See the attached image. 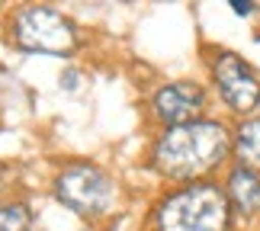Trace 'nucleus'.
<instances>
[{
    "instance_id": "obj_1",
    "label": "nucleus",
    "mask_w": 260,
    "mask_h": 231,
    "mask_svg": "<svg viewBox=\"0 0 260 231\" xmlns=\"http://www.w3.org/2000/svg\"><path fill=\"white\" fill-rule=\"evenodd\" d=\"M228 160H235V132L222 119L203 116L196 122L161 128L154 138L148 164L157 177L171 183H199L212 180Z\"/></svg>"
},
{
    "instance_id": "obj_2",
    "label": "nucleus",
    "mask_w": 260,
    "mask_h": 231,
    "mask_svg": "<svg viewBox=\"0 0 260 231\" xmlns=\"http://www.w3.org/2000/svg\"><path fill=\"white\" fill-rule=\"evenodd\" d=\"M154 231H235L228 193L218 180H199L161 196L151 212Z\"/></svg>"
},
{
    "instance_id": "obj_3",
    "label": "nucleus",
    "mask_w": 260,
    "mask_h": 231,
    "mask_svg": "<svg viewBox=\"0 0 260 231\" xmlns=\"http://www.w3.org/2000/svg\"><path fill=\"white\" fill-rule=\"evenodd\" d=\"M52 189H55L58 203L77 212L81 218H87V222L113 218L119 212V199H122V189H119L116 177L100 164H90V160L64 164L55 174Z\"/></svg>"
},
{
    "instance_id": "obj_4",
    "label": "nucleus",
    "mask_w": 260,
    "mask_h": 231,
    "mask_svg": "<svg viewBox=\"0 0 260 231\" xmlns=\"http://www.w3.org/2000/svg\"><path fill=\"white\" fill-rule=\"evenodd\" d=\"M10 36L23 52H42V55H74L77 48V29L61 10L48 4H26L13 13Z\"/></svg>"
},
{
    "instance_id": "obj_5",
    "label": "nucleus",
    "mask_w": 260,
    "mask_h": 231,
    "mask_svg": "<svg viewBox=\"0 0 260 231\" xmlns=\"http://www.w3.org/2000/svg\"><path fill=\"white\" fill-rule=\"evenodd\" d=\"M209 74L222 103L238 119H247L260 106V74L232 48H215L209 58Z\"/></svg>"
},
{
    "instance_id": "obj_6",
    "label": "nucleus",
    "mask_w": 260,
    "mask_h": 231,
    "mask_svg": "<svg viewBox=\"0 0 260 231\" xmlns=\"http://www.w3.org/2000/svg\"><path fill=\"white\" fill-rule=\"evenodd\" d=\"M206 109H209V93L196 80H171V84L157 87L151 96V116L164 128L196 122V119H203Z\"/></svg>"
},
{
    "instance_id": "obj_7",
    "label": "nucleus",
    "mask_w": 260,
    "mask_h": 231,
    "mask_svg": "<svg viewBox=\"0 0 260 231\" xmlns=\"http://www.w3.org/2000/svg\"><path fill=\"white\" fill-rule=\"evenodd\" d=\"M222 186L232 203L235 225H260V174L241 164H228Z\"/></svg>"
},
{
    "instance_id": "obj_8",
    "label": "nucleus",
    "mask_w": 260,
    "mask_h": 231,
    "mask_svg": "<svg viewBox=\"0 0 260 231\" xmlns=\"http://www.w3.org/2000/svg\"><path fill=\"white\" fill-rule=\"evenodd\" d=\"M235 132V164L260 174V116L238 119Z\"/></svg>"
},
{
    "instance_id": "obj_9",
    "label": "nucleus",
    "mask_w": 260,
    "mask_h": 231,
    "mask_svg": "<svg viewBox=\"0 0 260 231\" xmlns=\"http://www.w3.org/2000/svg\"><path fill=\"white\" fill-rule=\"evenodd\" d=\"M32 209L23 199H0V231H29Z\"/></svg>"
},
{
    "instance_id": "obj_10",
    "label": "nucleus",
    "mask_w": 260,
    "mask_h": 231,
    "mask_svg": "<svg viewBox=\"0 0 260 231\" xmlns=\"http://www.w3.org/2000/svg\"><path fill=\"white\" fill-rule=\"evenodd\" d=\"M228 7H232L238 16H251L254 10H257V4H247V0H232V4H228Z\"/></svg>"
},
{
    "instance_id": "obj_11",
    "label": "nucleus",
    "mask_w": 260,
    "mask_h": 231,
    "mask_svg": "<svg viewBox=\"0 0 260 231\" xmlns=\"http://www.w3.org/2000/svg\"><path fill=\"white\" fill-rule=\"evenodd\" d=\"M7 180H10V167H7V164H0V193L7 189Z\"/></svg>"
}]
</instances>
